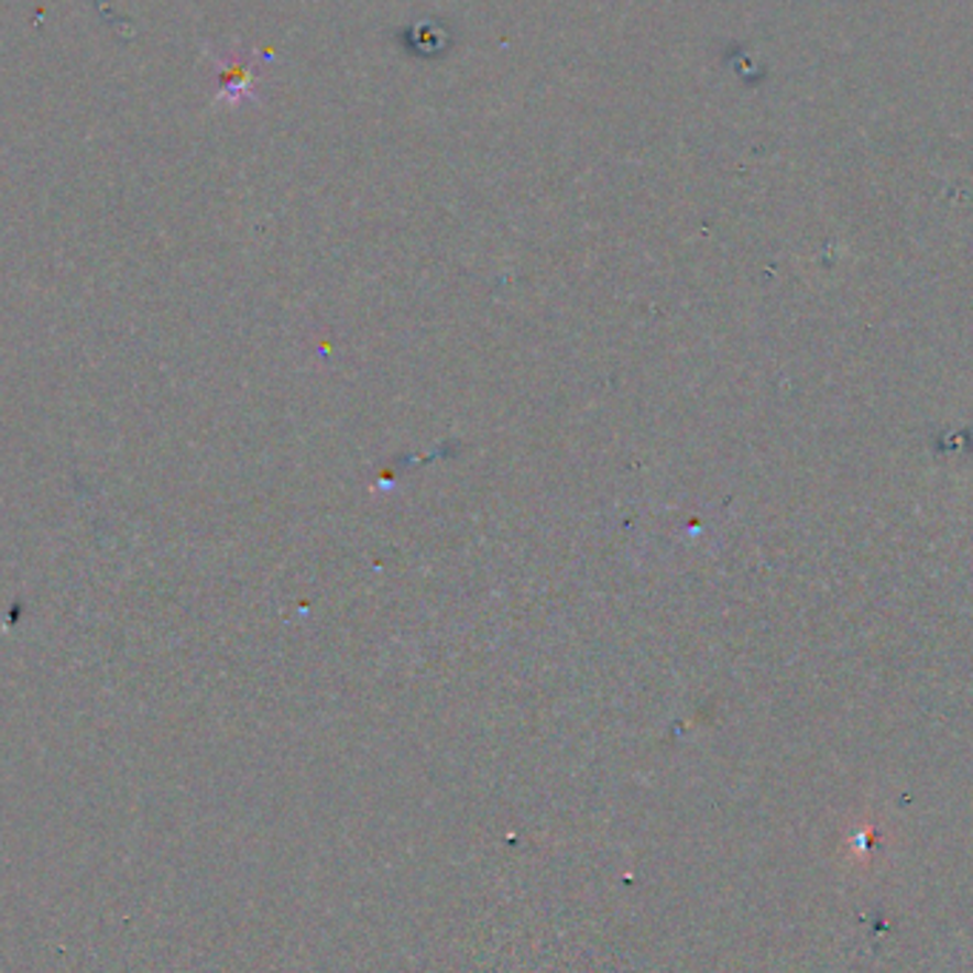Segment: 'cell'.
Here are the masks:
<instances>
[{"instance_id": "1", "label": "cell", "mask_w": 973, "mask_h": 973, "mask_svg": "<svg viewBox=\"0 0 973 973\" xmlns=\"http://www.w3.org/2000/svg\"><path fill=\"white\" fill-rule=\"evenodd\" d=\"M254 69H256V57L254 61L228 63V72L222 75V95H228L231 100H242V97L251 91V77H254Z\"/></svg>"}]
</instances>
